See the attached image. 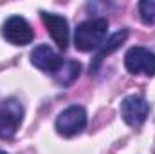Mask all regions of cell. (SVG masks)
<instances>
[{
  "instance_id": "obj_1",
  "label": "cell",
  "mask_w": 155,
  "mask_h": 154,
  "mask_svg": "<svg viewBox=\"0 0 155 154\" xmlns=\"http://www.w3.org/2000/svg\"><path fill=\"white\" fill-rule=\"evenodd\" d=\"M108 29V20L107 18H92L87 22H81L76 27L74 33V44L78 51L88 53L103 45L105 37Z\"/></svg>"
},
{
  "instance_id": "obj_2",
  "label": "cell",
  "mask_w": 155,
  "mask_h": 154,
  "mask_svg": "<svg viewBox=\"0 0 155 154\" xmlns=\"http://www.w3.org/2000/svg\"><path fill=\"white\" fill-rule=\"evenodd\" d=\"M24 120V107L18 100L7 98L0 103V140H11Z\"/></svg>"
},
{
  "instance_id": "obj_3",
  "label": "cell",
  "mask_w": 155,
  "mask_h": 154,
  "mask_svg": "<svg viewBox=\"0 0 155 154\" xmlns=\"http://www.w3.org/2000/svg\"><path fill=\"white\" fill-rule=\"evenodd\" d=\"M87 125V111L81 105H71L61 111L56 118V131L63 138H72L79 134Z\"/></svg>"
},
{
  "instance_id": "obj_4",
  "label": "cell",
  "mask_w": 155,
  "mask_h": 154,
  "mask_svg": "<svg viewBox=\"0 0 155 154\" xmlns=\"http://www.w3.org/2000/svg\"><path fill=\"white\" fill-rule=\"evenodd\" d=\"M124 67L132 75H146L153 76L155 75V54L141 45H135L126 51L124 54Z\"/></svg>"
},
{
  "instance_id": "obj_5",
  "label": "cell",
  "mask_w": 155,
  "mask_h": 154,
  "mask_svg": "<svg viewBox=\"0 0 155 154\" xmlns=\"http://www.w3.org/2000/svg\"><path fill=\"white\" fill-rule=\"evenodd\" d=\"M2 35H4V38L7 40L9 44H13V45H27L35 38L33 27L20 15H13V16H9L4 22Z\"/></svg>"
},
{
  "instance_id": "obj_6",
  "label": "cell",
  "mask_w": 155,
  "mask_h": 154,
  "mask_svg": "<svg viewBox=\"0 0 155 154\" xmlns=\"http://www.w3.org/2000/svg\"><path fill=\"white\" fill-rule=\"evenodd\" d=\"M148 113H150V105L143 96L132 94L121 102V116L130 127L143 125L148 118Z\"/></svg>"
},
{
  "instance_id": "obj_7",
  "label": "cell",
  "mask_w": 155,
  "mask_h": 154,
  "mask_svg": "<svg viewBox=\"0 0 155 154\" xmlns=\"http://www.w3.org/2000/svg\"><path fill=\"white\" fill-rule=\"evenodd\" d=\"M41 20L47 27V31L51 33L52 40L56 42V45L65 51L67 45H69V22L67 18H63L61 15H56V13H47V11H41Z\"/></svg>"
},
{
  "instance_id": "obj_8",
  "label": "cell",
  "mask_w": 155,
  "mask_h": 154,
  "mask_svg": "<svg viewBox=\"0 0 155 154\" xmlns=\"http://www.w3.org/2000/svg\"><path fill=\"white\" fill-rule=\"evenodd\" d=\"M31 62L35 67H38L45 73H51V75H54L63 64L61 56L58 53H54L47 44H40L31 51Z\"/></svg>"
},
{
  "instance_id": "obj_9",
  "label": "cell",
  "mask_w": 155,
  "mask_h": 154,
  "mask_svg": "<svg viewBox=\"0 0 155 154\" xmlns=\"http://www.w3.org/2000/svg\"><path fill=\"white\" fill-rule=\"evenodd\" d=\"M126 38H128V29H121V31L114 33L107 42H103V45L99 47V51H97V54H96L92 65H90V71H96V69L101 65V62H103L108 54H112L116 49H119V47L124 44V40Z\"/></svg>"
},
{
  "instance_id": "obj_10",
  "label": "cell",
  "mask_w": 155,
  "mask_h": 154,
  "mask_svg": "<svg viewBox=\"0 0 155 154\" xmlns=\"http://www.w3.org/2000/svg\"><path fill=\"white\" fill-rule=\"evenodd\" d=\"M81 73V64L74 62V60H63L61 67L54 73V80L61 85V87H67L71 85Z\"/></svg>"
},
{
  "instance_id": "obj_11",
  "label": "cell",
  "mask_w": 155,
  "mask_h": 154,
  "mask_svg": "<svg viewBox=\"0 0 155 154\" xmlns=\"http://www.w3.org/2000/svg\"><path fill=\"white\" fill-rule=\"evenodd\" d=\"M139 15L146 26H155V0L139 2Z\"/></svg>"
},
{
  "instance_id": "obj_12",
  "label": "cell",
  "mask_w": 155,
  "mask_h": 154,
  "mask_svg": "<svg viewBox=\"0 0 155 154\" xmlns=\"http://www.w3.org/2000/svg\"><path fill=\"white\" fill-rule=\"evenodd\" d=\"M0 154H7V152H4V151H0Z\"/></svg>"
}]
</instances>
